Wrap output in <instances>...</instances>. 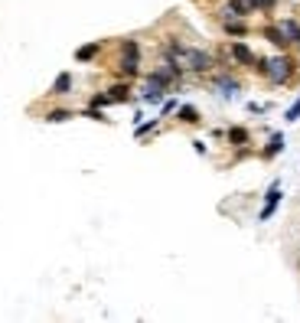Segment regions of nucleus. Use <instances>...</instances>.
Masks as SVG:
<instances>
[{
	"label": "nucleus",
	"instance_id": "1",
	"mask_svg": "<svg viewBox=\"0 0 300 323\" xmlns=\"http://www.w3.org/2000/svg\"><path fill=\"white\" fill-rule=\"evenodd\" d=\"M166 59H173L179 69H190V72H209L212 69V56L202 49H186L179 43H170L166 46Z\"/></svg>",
	"mask_w": 300,
	"mask_h": 323
},
{
	"label": "nucleus",
	"instance_id": "2",
	"mask_svg": "<svg viewBox=\"0 0 300 323\" xmlns=\"http://www.w3.org/2000/svg\"><path fill=\"white\" fill-rule=\"evenodd\" d=\"M261 69L268 72V79L274 82V85H284V82L290 79V72H294V66H290V59H287V56L268 59V62H261Z\"/></svg>",
	"mask_w": 300,
	"mask_h": 323
},
{
	"label": "nucleus",
	"instance_id": "3",
	"mask_svg": "<svg viewBox=\"0 0 300 323\" xmlns=\"http://www.w3.org/2000/svg\"><path fill=\"white\" fill-rule=\"evenodd\" d=\"M137 56H141V46L134 39H128L121 46V72L124 75H137Z\"/></svg>",
	"mask_w": 300,
	"mask_h": 323
},
{
	"label": "nucleus",
	"instance_id": "4",
	"mask_svg": "<svg viewBox=\"0 0 300 323\" xmlns=\"http://www.w3.org/2000/svg\"><path fill=\"white\" fill-rule=\"evenodd\" d=\"M163 92H166V82L153 72L150 79H147V85H144V101H160V98H163Z\"/></svg>",
	"mask_w": 300,
	"mask_h": 323
},
{
	"label": "nucleus",
	"instance_id": "5",
	"mask_svg": "<svg viewBox=\"0 0 300 323\" xmlns=\"http://www.w3.org/2000/svg\"><path fill=\"white\" fill-rule=\"evenodd\" d=\"M277 203H281V186H277V183H274V186L268 189V203H264V209H261V216H258V219H261V222H268V219L274 216Z\"/></svg>",
	"mask_w": 300,
	"mask_h": 323
},
{
	"label": "nucleus",
	"instance_id": "6",
	"mask_svg": "<svg viewBox=\"0 0 300 323\" xmlns=\"http://www.w3.org/2000/svg\"><path fill=\"white\" fill-rule=\"evenodd\" d=\"M248 13V4L245 0H228L225 10H222V20H232V17H245Z\"/></svg>",
	"mask_w": 300,
	"mask_h": 323
},
{
	"label": "nucleus",
	"instance_id": "7",
	"mask_svg": "<svg viewBox=\"0 0 300 323\" xmlns=\"http://www.w3.org/2000/svg\"><path fill=\"white\" fill-rule=\"evenodd\" d=\"M281 33H284V39H287V43H300V23H297V20H284V23H281Z\"/></svg>",
	"mask_w": 300,
	"mask_h": 323
},
{
	"label": "nucleus",
	"instance_id": "8",
	"mask_svg": "<svg viewBox=\"0 0 300 323\" xmlns=\"http://www.w3.org/2000/svg\"><path fill=\"white\" fill-rule=\"evenodd\" d=\"M215 88H219L225 98H235V95H238V82L235 79H215Z\"/></svg>",
	"mask_w": 300,
	"mask_h": 323
},
{
	"label": "nucleus",
	"instance_id": "9",
	"mask_svg": "<svg viewBox=\"0 0 300 323\" xmlns=\"http://www.w3.org/2000/svg\"><path fill=\"white\" fill-rule=\"evenodd\" d=\"M69 88H72V75H69V72H62L59 79L52 82V95H69Z\"/></svg>",
	"mask_w": 300,
	"mask_h": 323
},
{
	"label": "nucleus",
	"instance_id": "10",
	"mask_svg": "<svg viewBox=\"0 0 300 323\" xmlns=\"http://www.w3.org/2000/svg\"><path fill=\"white\" fill-rule=\"evenodd\" d=\"M232 56L238 59V62H245V66H248V62H255L251 49H248V46H242V43H235V46H232Z\"/></svg>",
	"mask_w": 300,
	"mask_h": 323
},
{
	"label": "nucleus",
	"instance_id": "11",
	"mask_svg": "<svg viewBox=\"0 0 300 323\" xmlns=\"http://www.w3.org/2000/svg\"><path fill=\"white\" fill-rule=\"evenodd\" d=\"M264 36H268V39H271V43H274V46H287V39H284L281 26H268V30H264Z\"/></svg>",
	"mask_w": 300,
	"mask_h": 323
},
{
	"label": "nucleus",
	"instance_id": "12",
	"mask_svg": "<svg viewBox=\"0 0 300 323\" xmlns=\"http://www.w3.org/2000/svg\"><path fill=\"white\" fill-rule=\"evenodd\" d=\"M281 150H284V134H271V144H268V150H264V154L274 157V154H281Z\"/></svg>",
	"mask_w": 300,
	"mask_h": 323
},
{
	"label": "nucleus",
	"instance_id": "13",
	"mask_svg": "<svg viewBox=\"0 0 300 323\" xmlns=\"http://www.w3.org/2000/svg\"><path fill=\"white\" fill-rule=\"evenodd\" d=\"M179 121L196 124V121H199V111H196V108H190V105H183V108H179Z\"/></svg>",
	"mask_w": 300,
	"mask_h": 323
},
{
	"label": "nucleus",
	"instance_id": "14",
	"mask_svg": "<svg viewBox=\"0 0 300 323\" xmlns=\"http://www.w3.org/2000/svg\"><path fill=\"white\" fill-rule=\"evenodd\" d=\"M95 52H98V43H92V46H82V49L75 52V59H79V62H88V59H95Z\"/></svg>",
	"mask_w": 300,
	"mask_h": 323
},
{
	"label": "nucleus",
	"instance_id": "15",
	"mask_svg": "<svg viewBox=\"0 0 300 323\" xmlns=\"http://www.w3.org/2000/svg\"><path fill=\"white\" fill-rule=\"evenodd\" d=\"M72 118V111H66V108H55V111L46 114V121H52V124H59V121H69Z\"/></svg>",
	"mask_w": 300,
	"mask_h": 323
},
{
	"label": "nucleus",
	"instance_id": "16",
	"mask_svg": "<svg viewBox=\"0 0 300 323\" xmlns=\"http://www.w3.org/2000/svg\"><path fill=\"white\" fill-rule=\"evenodd\" d=\"M297 118H300V98H297V101H294V105H290V108H287V114H284V121H290V124H294V121H297Z\"/></svg>",
	"mask_w": 300,
	"mask_h": 323
},
{
	"label": "nucleus",
	"instance_id": "17",
	"mask_svg": "<svg viewBox=\"0 0 300 323\" xmlns=\"http://www.w3.org/2000/svg\"><path fill=\"white\" fill-rule=\"evenodd\" d=\"M225 30L232 33V36H245V23H232V20H225Z\"/></svg>",
	"mask_w": 300,
	"mask_h": 323
},
{
	"label": "nucleus",
	"instance_id": "18",
	"mask_svg": "<svg viewBox=\"0 0 300 323\" xmlns=\"http://www.w3.org/2000/svg\"><path fill=\"white\" fill-rule=\"evenodd\" d=\"M108 98H111V101H124V98H128V88H124V85H114Z\"/></svg>",
	"mask_w": 300,
	"mask_h": 323
},
{
	"label": "nucleus",
	"instance_id": "19",
	"mask_svg": "<svg viewBox=\"0 0 300 323\" xmlns=\"http://www.w3.org/2000/svg\"><path fill=\"white\" fill-rule=\"evenodd\" d=\"M228 137H232V144H245V141H248V131L232 127V134H228Z\"/></svg>",
	"mask_w": 300,
	"mask_h": 323
},
{
	"label": "nucleus",
	"instance_id": "20",
	"mask_svg": "<svg viewBox=\"0 0 300 323\" xmlns=\"http://www.w3.org/2000/svg\"><path fill=\"white\" fill-rule=\"evenodd\" d=\"M153 124H157V121H147V124H141V127H137V137H141V134H147V131H150Z\"/></svg>",
	"mask_w": 300,
	"mask_h": 323
},
{
	"label": "nucleus",
	"instance_id": "21",
	"mask_svg": "<svg viewBox=\"0 0 300 323\" xmlns=\"http://www.w3.org/2000/svg\"><path fill=\"white\" fill-rule=\"evenodd\" d=\"M258 7H261V10H268V7H274V0H258Z\"/></svg>",
	"mask_w": 300,
	"mask_h": 323
},
{
	"label": "nucleus",
	"instance_id": "22",
	"mask_svg": "<svg viewBox=\"0 0 300 323\" xmlns=\"http://www.w3.org/2000/svg\"><path fill=\"white\" fill-rule=\"evenodd\" d=\"M245 4H248V7H258V0H245Z\"/></svg>",
	"mask_w": 300,
	"mask_h": 323
}]
</instances>
